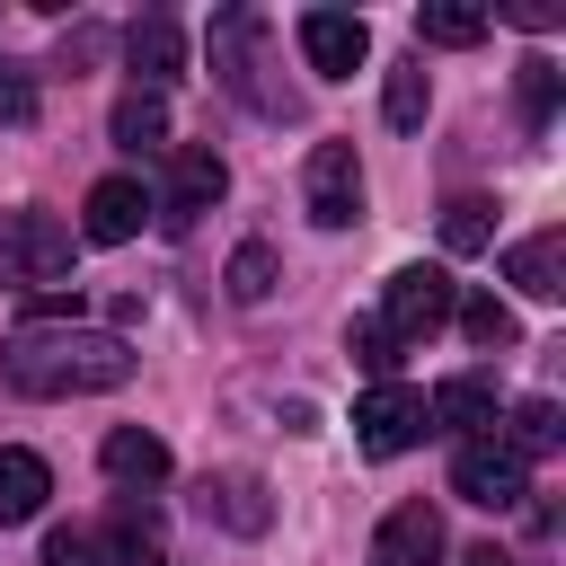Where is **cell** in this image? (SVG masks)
Segmentation results:
<instances>
[{
  "instance_id": "cell-1",
  "label": "cell",
  "mask_w": 566,
  "mask_h": 566,
  "mask_svg": "<svg viewBox=\"0 0 566 566\" xmlns=\"http://www.w3.org/2000/svg\"><path fill=\"white\" fill-rule=\"evenodd\" d=\"M0 380L27 398H88L133 380V345L115 327H18L0 345Z\"/></svg>"
},
{
  "instance_id": "cell-2",
  "label": "cell",
  "mask_w": 566,
  "mask_h": 566,
  "mask_svg": "<svg viewBox=\"0 0 566 566\" xmlns=\"http://www.w3.org/2000/svg\"><path fill=\"white\" fill-rule=\"evenodd\" d=\"M451 310H460V283H451L442 265H398L389 292H380V327H389L398 345H424L433 327H451Z\"/></svg>"
},
{
  "instance_id": "cell-3",
  "label": "cell",
  "mask_w": 566,
  "mask_h": 566,
  "mask_svg": "<svg viewBox=\"0 0 566 566\" xmlns=\"http://www.w3.org/2000/svg\"><path fill=\"white\" fill-rule=\"evenodd\" d=\"M0 256H9V274H18L27 292H53V283H71V221H53V212H9V221H0Z\"/></svg>"
},
{
  "instance_id": "cell-4",
  "label": "cell",
  "mask_w": 566,
  "mask_h": 566,
  "mask_svg": "<svg viewBox=\"0 0 566 566\" xmlns=\"http://www.w3.org/2000/svg\"><path fill=\"white\" fill-rule=\"evenodd\" d=\"M354 442H363L371 460L416 451V442H424V389H407V380H371V389L354 398Z\"/></svg>"
},
{
  "instance_id": "cell-5",
  "label": "cell",
  "mask_w": 566,
  "mask_h": 566,
  "mask_svg": "<svg viewBox=\"0 0 566 566\" xmlns=\"http://www.w3.org/2000/svg\"><path fill=\"white\" fill-rule=\"evenodd\" d=\"M301 203H310L318 230L363 221V159H354V142H318V150H310V168H301Z\"/></svg>"
},
{
  "instance_id": "cell-6",
  "label": "cell",
  "mask_w": 566,
  "mask_h": 566,
  "mask_svg": "<svg viewBox=\"0 0 566 566\" xmlns=\"http://www.w3.org/2000/svg\"><path fill=\"white\" fill-rule=\"evenodd\" d=\"M451 486H460L469 504L504 513V504H522V495H531V460H513L495 433H478V442H460V460H451Z\"/></svg>"
},
{
  "instance_id": "cell-7",
  "label": "cell",
  "mask_w": 566,
  "mask_h": 566,
  "mask_svg": "<svg viewBox=\"0 0 566 566\" xmlns=\"http://www.w3.org/2000/svg\"><path fill=\"white\" fill-rule=\"evenodd\" d=\"M301 53H310L318 80H345V71L371 62V27H363L354 9H310V18H301Z\"/></svg>"
},
{
  "instance_id": "cell-8",
  "label": "cell",
  "mask_w": 566,
  "mask_h": 566,
  "mask_svg": "<svg viewBox=\"0 0 566 566\" xmlns=\"http://www.w3.org/2000/svg\"><path fill=\"white\" fill-rule=\"evenodd\" d=\"M142 221H150V195H142V177H97V186H88V203H80V239H97V248H124V239H142Z\"/></svg>"
},
{
  "instance_id": "cell-9",
  "label": "cell",
  "mask_w": 566,
  "mask_h": 566,
  "mask_svg": "<svg viewBox=\"0 0 566 566\" xmlns=\"http://www.w3.org/2000/svg\"><path fill=\"white\" fill-rule=\"evenodd\" d=\"M371 566H442V513L433 504H389L371 531Z\"/></svg>"
},
{
  "instance_id": "cell-10",
  "label": "cell",
  "mask_w": 566,
  "mask_h": 566,
  "mask_svg": "<svg viewBox=\"0 0 566 566\" xmlns=\"http://www.w3.org/2000/svg\"><path fill=\"white\" fill-rule=\"evenodd\" d=\"M195 504H203V522H230V531H248V539L274 522V504H265V486H256L248 469H212V478L195 486Z\"/></svg>"
},
{
  "instance_id": "cell-11",
  "label": "cell",
  "mask_w": 566,
  "mask_h": 566,
  "mask_svg": "<svg viewBox=\"0 0 566 566\" xmlns=\"http://www.w3.org/2000/svg\"><path fill=\"white\" fill-rule=\"evenodd\" d=\"M221 186H230V168H221L212 150H177V177H168L159 221H168V230H186L195 212H212V203H221Z\"/></svg>"
},
{
  "instance_id": "cell-12",
  "label": "cell",
  "mask_w": 566,
  "mask_h": 566,
  "mask_svg": "<svg viewBox=\"0 0 566 566\" xmlns=\"http://www.w3.org/2000/svg\"><path fill=\"white\" fill-rule=\"evenodd\" d=\"M504 283L531 292V301H557V292H566V239H557V230L513 239V248H504Z\"/></svg>"
},
{
  "instance_id": "cell-13",
  "label": "cell",
  "mask_w": 566,
  "mask_h": 566,
  "mask_svg": "<svg viewBox=\"0 0 566 566\" xmlns=\"http://www.w3.org/2000/svg\"><path fill=\"white\" fill-rule=\"evenodd\" d=\"M97 469H106L115 486H159V478H168V442L142 433V424H115V433L97 442Z\"/></svg>"
},
{
  "instance_id": "cell-14",
  "label": "cell",
  "mask_w": 566,
  "mask_h": 566,
  "mask_svg": "<svg viewBox=\"0 0 566 566\" xmlns=\"http://www.w3.org/2000/svg\"><path fill=\"white\" fill-rule=\"evenodd\" d=\"M97 539H106V557H115V566H168V531H159V513H150V504H115Z\"/></svg>"
},
{
  "instance_id": "cell-15",
  "label": "cell",
  "mask_w": 566,
  "mask_h": 566,
  "mask_svg": "<svg viewBox=\"0 0 566 566\" xmlns=\"http://www.w3.org/2000/svg\"><path fill=\"white\" fill-rule=\"evenodd\" d=\"M424 424H451V433H469V442H478V433L495 424V389H486L478 371H460V380H442V389L424 398Z\"/></svg>"
},
{
  "instance_id": "cell-16",
  "label": "cell",
  "mask_w": 566,
  "mask_h": 566,
  "mask_svg": "<svg viewBox=\"0 0 566 566\" xmlns=\"http://www.w3.org/2000/svg\"><path fill=\"white\" fill-rule=\"evenodd\" d=\"M44 495H53V469H44L35 451L0 442V522H35V513H44Z\"/></svg>"
},
{
  "instance_id": "cell-17",
  "label": "cell",
  "mask_w": 566,
  "mask_h": 566,
  "mask_svg": "<svg viewBox=\"0 0 566 566\" xmlns=\"http://www.w3.org/2000/svg\"><path fill=\"white\" fill-rule=\"evenodd\" d=\"M486 27H495V9H469V0H424L416 9V35L424 44H478Z\"/></svg>"
},
{
  "instance_id": "cell-18",
  "label": "cell",
  "mask_w": 566,
  "mask_h": 566,
  "mask_svg": "<svg viewBox=\"0 0 566 566\" xmlns=\"http://www.w3.org/2000/svg\"><path fill=\"white\" fill-rule=\"evenodd\" d=\"M124 62H133V71H142V80H168V71H177V62H186V35H177V27H168V18H142V27H133V35H124Z\"/></svg>"
},
{
  "instance_id": "cell-19",
  "label": "cell",
  "mask_w": 566,
  "mask_h": 566,
  "mask_svg": "<svg viewBox=\"0 0 566 566\" xmlns=\"http://www.w3.org/2000/svg\"><path fill=\"white\" fill-rule=\"evenodd\" d=\"M106 133H115L124 150H150V142H168V106H159V88H133V97H115Z\"/></svg>"
},
{
  "instance_id": "cell-20",
  "label": "cell",
  "mask_w": 566,
  "mask_h": 566,
  "mask_svg": "<svg viewBox=\"0 0 566 566\" xmlns=\"http://www.w3.org/2000/svg\"><path fill=\"white\" fill-rule=\"evenodd\" d=\"M486 239H495V203H486V195H451V203H442V248H451V256H478Z\"/></svg>"
},
{
  "instance_id": "cell-21",
  "label": "cell",
  "mask_w": 566,
  "mask_h": 566,
  "mask_svg": "<svg viewBox=\"0 0 566 566\" xmlns=\"http://www.w3.org/2000/svg\"><path fill=\"white\" fill-rule=\"evenodd\" d=\"M221 283H230V301H248V310H256V301L274 292V248H265V239H239V248H230V265H221Z\"/></svg>"
},
{
  "instance_id": "cell-22",
  "label": "cell",
  "mask_w": 566,
  "mask_h": 566,
  "mask_svg": "<svg viewBox=\"0 0 566 566\" xmlns=\"http://www.w3.org/2000/svg\"><path fill=\"white\" fill-rule=\"evenodd\" d=\"M424 106H433V80H424V62L389 71V88H380V115H389L398 133H416V124H424Z\"/></svg>"
},
{
  "instance_id": "cell-23",
  "label": "cell",
  "mask_w": 566,
  "mask_h": 566,
  "mask_svg": "<svg viewBox=\"0 0 566 566\" xmlns=\"http://www.w3.org/2000/svg\"><path fill=\"white\" fill-rule=\"evenodd\" d=\"M451 318H460V336H469V345H486V354H495V345H513V310H504L495 292H469Z\"/></svg>"
},
{
  "instance_id": "cell-24",
  "label": "cell",
  "mask_w": 566,
  "mask_h": 566,
  "mask_svg": "<svg viewBox=\"0 0 566 566\" xmlns=\"http://www.w3.org/2000/svg\"><path fill=\"white\" fill-rule=\"evenodd\" d=\"M548 442H557V398H522V407H513V442H504V451H513V460H531V451H548Z\"/></svg>"
},
{
  "instance_id": "cell-25",
  "label": "cell",
  "mask_w": 566,
  "mask_h": 566,
  "mask_svg": "<svg viewBox=\"0 0 566 566\" xmlns=\"http://www.w3.org/2000/svg\"><path fill=\"white\" fill-rule=\"evenodd\" d=\"M513 88H522V115H531V124H557V62H548V53H531Z\"/></svg>"
},
{
  "instance_id": "cell-26",
  "label": "cell",
  "mask_w": 566,
  "mask_h": 566,
  "mask_svg": "<svg viewBox=\"0 0 566 566\" xmlns=\"http://www.w3.org/2000/svg\"><path fill=\"white\" fill-rule=\"evenodd\" d=\"M345 354L371 371V380H389V363H398V336L380 327V318H354V336H345Z\"/></svg>"
},
{
  "instance_id": "cell-27",
  "label": "cell",
  "mask_w": 566,
  "mask_h": 566,
  "mask_svg": "<svg viewBox=\"0 0 566 566\" xmlns=\"http://www.w3.org/2000/svg\"><path fill=\"white\" fill-rule=\"evenodd\" d=\"M0 115H9V124H27V115H35V88H27V71H18V62H0Z\"/></svg>"
},
{
  "instance_id": "cell-28",
  "label": "cell",
  "mask_w": 566,
  "mask_h": 566,
  "mask_svg": "<svg viewBox=\"0 0 566 566\" xmlns=\"http://www.w3.org/2000/svg\"><path fill=\"white\" fill-rule=\"evenodd\" d=\"M35 566H88V539H80V531H53V539H44V557H35Z\"/></svg>"
},
{
  "instance_id": "cell-29",
  "label": "cell",
  "mask_w": 566,
  "mask_h": 566,
  "mask_svg": "<svg viewBox=\"0 0 566 566\" xmlns=\"http://www.w3.org/2000/svg\"><path fill=\"white\" fill-rule=\"evenodd\" d=\"M460 566H513V557H504V548H495V539H486V548H469V557H460Z\"/></svg>"
}]
</instances>
